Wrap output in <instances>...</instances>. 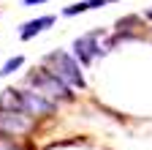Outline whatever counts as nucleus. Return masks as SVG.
<instances>
[{"label":"nucleus","instance_id":"20e7f679","mask_svg":"<svg viewBox=\"0 0 152 150\" xmlns=\"http://www.w3.org/2000/svg\"><path fill=\"white\" fill-rule=\"evenodd\" d=\"M103 52H106V47H101V30L87 33V35H79V38L73 41V55L82 63H90L95 55H103Z\"/></svg>","mask_w":152,"mask_h":150},{"label":"nucleus","instance_id":"0eeeda50","mask_svg":"<svg viewBox=\"0 0 152 150\" xmlns=\"http://www.w3.org/2000/svg\"><path fill=\"white\" fill-rule=\"evenodd\" d=\"M49 25H54V16H38V19H33V22L22 25L19 35H22V41H27V38H33V35H38L41 30H46Z\"/></svg>","mask_w":152,"mask_h":150},{"label":"nucleus","instance_id":"6e6552de","mask_svg":"<svg viewBox=\"0 0 152 150\" xmlns=\"http://www.w3.org/2000/svg\"><path fill=\"white\" fill-rule=\"evenodd\" d=\"M106 3H114V0H84V3H73V6H68L63 14H65V16H73V14H82V11L98 8V6H106Z\"/></svg>","mask_w":152,"mask_h":150},{"label":"nucleus","instance_id":"f8f14e48","mask_svg":"<svg viewBox=\"0 0 152 150\" xmlns=\"http://www.w3.org/2000/svg\"><path fill=\"white\" fill-rule=\"evenodd\" d=\"M147 16H152V8H149V11H147Z\"/></svg>","mask_w":152,"mask_h":150},{"label":"nucleus","instance_id":"f03ea898","mask_svg":"<svg viewBox=\"0 0 152 150\" xmlns=\"http://www.w3.org/2000/svg\"><path fill=\"white\" fill-rule=\"evenodd\" d=\"M46 63L54 66V74L60 79H65L68 85L84 87V77H82V71H79V63H76L71 55H65V52H52V55H46Z\"/></svg>","mask_w":152,"mask_h":150},{"label":"nucleus","instance_id":"1a4fd4ad","mask_svg":"<svg viewBox=\"0 0 152 150\" xmlns=\"http://www.w3.org/2000/svg\"><path fill=\"white\" fill-rule=\"evenodd\" d=\"M22 63H25V58H22V55H16V58L6 60V63H3V68H0V77H8V74H14V71L22 66Z\"/></svg>","mask_w":152,"mask_h":150},{"label":"nucleus","instance_id":"9d476101","mask_svg":"<svg viewBox=\"0 0 152 150\" xmlns=\"http://www.w3.org/2000/svg\"><path fill=\"white\" fill-rule=\"evenodd\" d=\"M16 145L11 142V139H6V137H0V150H14Z\"/></svg>","mask_w":152,"mask_h":150},{"label":"nucleus","instance_id":"f257e3e1","mask_svg":"<svg viewBox=\"0 0 152 150\" xmlns=\"http://www.w3.org/2000/svg\"><path fill=\"white\" fill-rule=\"evenodd\" d=\"M30 85H33L38 93L49 96V98H60V101H71V98H73L68 82L60 79V77H57L54 71H49V68H41V71L30 74Z\"/></svg>","mask_w":152,"mask_h":150},{"label":"nucleus","instance_id":"9b49d317","mask_svg":"<svg viewBox=\"0 0 152 150\" xmlns=\"http://www.w3.org/2000/svg\"><path fill=\"white\" fill-rule=\"evenodd\" d=\"M38 3H44V0H25V6H38Z\"/></svg>","mask_w":152,"mask_h":150},{"label":"nucleus","instance_id":"423d86ee","mask_svg":"<svg viewBox=\"0 0 152 150\" xmlns=\"http://www.w3.org/2000/svg\"><path fill=\"white\" fill-rule=\"evenodd\" d=\"M14 109H25V98H22V93L8 87L3 90V96H0V112H14Z\"/></svg>","mask_w":152,"mask_h":150},{"label":"nucleus","instance_id":"7ed1b4c3","mask_svg":"<svg viewBox=\"0 0 152 150\" xmlns=\"http://www.w3.org/2000/svg\"><path fill=\"white\" fill-rule=\"evenodd\" d=\"M33 128V117L25 109L0 112V134H27Z\"/></svg>","mask_w":152,"mask_h":150},{"label":"nucleus","instance_id":"39448f33","mask_svg":"<svg viewBox=\"0 0 152 150\" xmlns=\"http://www.w3.org/2000/svg\"><path fill=\"white\" fill-rule=\"evenodd\" d=\"M22 98H25V112H30V115H49L54 109V104L44 93H22Z\"/></svg>","mask_w":152,"mask_h":150}]
</instances>
